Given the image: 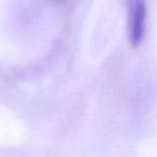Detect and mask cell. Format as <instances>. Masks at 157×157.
<instances>
[{"label":"cell","mask_w":157,"mask_h":157,"mask_svg":"<svg viewBox=\"0 0 157 157\" xmlns=\"http://www.w3.org/2000/svg\"><path fill=\"white\" fill-rule=\"evenodd\" d=\"M146 5L144 0H135L130 8L129 16V40L137 46L141 42L145 30Z\"/></svg>","instance_id":"6da1fadb"},{"label":"cell","mask_w":157,"mask_h":157,"mask_svg":"<svg viewBox=\"0 0 157 157\" xmlns=\"http://www.w3.org/2000/svg\"><path fill=\"white\" fill-rule=\"evenodd\" d=\"M53 1H55V2H61V1H63V0H53Z\"/></svg>","instance_id":"7a4b0ae2"}]
</instances>
